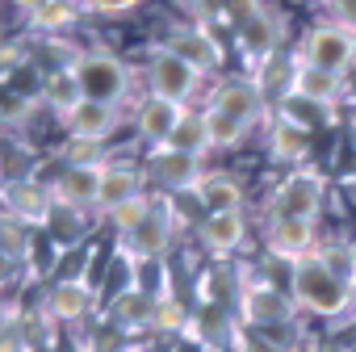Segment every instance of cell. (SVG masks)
<instances>
[{
	"label": "cell",
	"mask_w": 356,
	"mask_h": 352,
	"mask_svg": "<svg viewBox=\"0 0 356 352\" xmlns=\"http://www.w3.org/2000/svg\"><path fill=\"white\" fill-rule=\"evenodd\" d=\"M63 126H67V134H72L76 143H97V147H105V138L122 126V109H118V105H101V101H84Z\"/></svg>",
	"instance_id": "22"
},
{
	"label": "cell",
	"mask_w": 356,
	"mask_h": 352,
	"mask_svg": "<svg viewBox=\"0 0 356 352\" xmlns=\"http://www.w3.org/2000/svg\"><path fill=\"white\" fill-rule=\"evenodd\" d=\"M293 80H298V55H289V51L268 55V59L252 72V84L260 88V97H264L268 109H277V105L293 93Z\"/></svg>",
	"instance_id": "21"
},
{
	"label": "cell",
	"mask_w": 356,
	"mask_h": 352,
	"mask_svg": "<svg viewBox=\"0 0 356 352\" xmlns=\"http://www.w3.org/2000/svg\"><path fill=\"white\" fill-rule=\"evenodd\" d=\"M151 210H155V198H151V193H143V198H134V202L118 206V210H113V214H105V218H109V227L118 231V239H126V235H134V231L151 218Z\"/></svg>",
	"instance_id": "33"
},
{
	"label": "cell",
	"mask_w": 356,
	"mask_h": 352,
	"mask_svg": "<svg viewBox=\"0 0 356 352\" xmlns=\"http://www.w3.org/2000/svg\"><path fill=\"white\" fill-rule=\"evenodd\" d=\"M109 163V159H105ZM105 163H63L51 181V198L59 206H72V210H97V198H101V172Z\"/></svg>",
	"instance_id": "10"
},
{
	"label": "cell",
	"mask_w": 356,
	"mask_h": 352,
	"mask_svg": "<svg viewBox=\"0 0 356 352\" xmlns=\"http://www.w3.org/2000/svg\"><path fill=\"white\" fill-rule=\"evenodd\" d=\"M193 198L206 206V214H227V210H243V185L231 172H206Z\"/></svg>",
	"instance_id": "23"
},
{
	"label": "cell",
	"mask_w": 356,
	"mask_h": 352,
	"mask_svg": "<svg viewBox=\"0 0 356 352\" xmlns=\"http://www.w3.org/2000/svg\"><path fill=\"white\" fill-rule=\"evenodd\" d=\"M9 319H13V310H9V306H5V298H0V327H5V323H9Z\"/></svg>",
	"instance_id": "43"
},
{
	"label": "cell",
	"mask_w": 356,
	"mask_h": 352,
	"mask_svg": "<svg viewBox=\"0 0 356 352\" xmlns=\"http://www.w3.org/2000/svg\"><path fill=\"white\" fill-rule=\"evenodd\" d=\"M92 306H97V289H92L88 281H67V277H59V281L47 289V314H51L55 323H80V319L92 314Z\"/></svg>",
	"instance_id": "20"
},
{
	"label": "cell",
	"mask_w": 356,
	"mask_h": 352,
	"mask_svg": "<svg viewBox=\"0 0 356 352\" xmlns=\"http://www.w3.org/2000/svg\"><path fill=\"white\" fill-rule=\"evenodd\" d=\"M159 47H168L172 55H181V59H185L193 72H202V76L218 72V67H222V59H227V51H222L218 34H214L210 26H202V22L172 26V30L163 34V42H159Z\"/></svg>",
	"instance_id": "7"
},
{
	"label": "cell",
	"mask_w": 356,
	"mask_h": 352,
	"mask_svg": "<svg viewBox=\"0 0 356 352\" xmlns=\"http://www.w3.org/2000/svg\"><path fill=\"white\" fill-rule=\"evenodd\" d=\"M189 319H193V314L185 310V302L176 298V294H172L168 285H163V289L155 294V327H151V331H168V335H185V331H189Z\"/></svg>",
	"instance_id": "29"
},
{
	"label": "cell",
	"mask_w": 356,
	"mask_h": 352,
	"mask_svg": "<svg viewBox=\"0 0 356 352\" xmlns=\"http://www.w3.org/2000/svg\"><path fill=\"white\" fill-rule=\"evenodd\" d=\"M310 352H352L348 344H335V339H327V344H318V348H310Z\"/></svg>",
	"instance_id": "42"
},
{
	"label": "cell",
	"mask_w": 356,
	"mask_h": 352,
	"mask_svg": "<svg viewBox=\"0 0 356 352\" xmlns=\"http://www.w3.org/2000/svg\"><path fill=\"white\" fill-rule=\"evenodd\" d=\"M42 101L51 105V113L59 118V122H67L80 105H84V88H80V80H76V72L67 67V72H55V76H42Z\"/></svg>",
	"instance_id": "27"
},
{
	"label": "cell",
	"mask_w": 356,
	"mask_h": 352,
	"mask_svg": "<svg viewBox=\"0 0 356 352\" xmlns=\"http://www.w3.org/2000/svg\"><path fill=\"white\" fill-rule=\"evenodd\" d=\"M310 151H314V143H310L306 130H298V126H289V122H273V134H268V155H273V163L306 168Z\"/></svg>",
	"instance_id": "26"
},
{
	"label": "cell",
	"mask_w": 356,
	"mask_h": 352,
	"mask_svg": "<svg viewBox=\"0 0 356 352\" xmlns=\"http://www.w3.org/2000/svg\"><path fill=\"white\" fill-rule=\"evenodd\" d=\"M76 17H80V9H76V5H67V0H51V5H47L38 17H30V26H34L42 38H55V34H59V30H67Z\"/></svg>",
	"instance_id": "34"
},
{
	"label": "cell",
	"mask_w": 356,
	"mask_h": 352,
	"mask_svg": "<svg viewBox=\"0 0 356 352\" xmlns=\"http://www.w3.org/2000/svg\"><path fill=\"white\" fill-rule=\"evenodd\" d=\"M143 0H80V13H97V17H122L130 9H138Z\"/></svg>",
	"instance_id": "35"
},
{
	"label": "cell",
	"mask_w": 356,
	"mask_h": 352,
	"mask_svg": "<svg viewBox=\"0 0 356 352\" xmlns=\"http://www.w3.org/2000/svg\"><path fill=\"white\" fill-rule=\"evenodd\" d=\"M289 298H293V306L302 314L339 323L343 319V306H348V281H339L314 256H306V260L289 264Z\"/></svg>",
	"instance_id": "1"
},
{
	"label": "cell",
	"mask_w": 356,
	"mask_h": 352,
	"mask_svg": "<svg viewBox=\"0 0 356 352\" xmlns=\"http://www.w3.org/2000/svg\"><path fill=\"white\" fill-rule=\"evenodd\" d=\"M352 134H356V126H352Z\"/></svg>",
	"instance_id": "49"
},
{
	"label": "cell",
	"mask_w": 356,
	"mask_h": 352,
	"mask_svg": "<svg viewBox=\"0 0 356 352\" xmlns=\"http://www.w3.org/2000/svg\"><path fill=\"white\" fill-rule=\"evenodd\" d=\"M335 327H356V281L348 285V306H343V319Z\"/></svg>",
	"instance_id": "40"
},
{
	"label": "cell",
	"mask_w": 356,
	"mask_h": 352,
	"mask_svg": "<svg viewBox=\"0 0 356 352\" xmlns=\"http://www.w3.org/2000/svg\"><path fill=\"white\" fill-rule=\"evenodd\" d=\"M239 319L248 327H289L298 319V306L285 289H277L273 281H243L239 285Z\"/></svg>",
	"instance_id": "6"
},
{
	"label": "cell",
	"mask_w": 356,
	"mask_h": 352,
	"mask_svg": "<svg viewBox=\"0 0 356 352\" xmlns=\"http://www.w3.org/2000/svg\"><path fill=\"white\" fill-rule=\"evenodd\" d=\"M314 260L327 269V273H335L339 281H356V264H352V239H318V248H314Z\"/></svg>",
	"instance_id": "30"
},
{
	"label": "cell",
	"mask_w": 356,
	"mask_h": 352,
	"mask_svg": "<svg viewBox=\"0 0 356 352\" xmlns=\"http://www.w3.org/2000/svg\"><path fill=\"white\" fill-rule=\"evenodd\" d=\"M26 55L17 51V47H9V42H0V80H9L13 72H17V63H22Z\"/></svg>",
	"instance_id": "38"
},
{
	"label": "cell",
	"mask_w": 356,
	"mask_h": 352,
	"mask_svg": "<svg viewBox=\"0 0 356 352\" xmlns=\"http://www.w3.org/2000/svg\"><path fill=\"white\" fill-rule=\"evenodd\" d=\"M202 176H206L202 159L181 155V151H172V147H155L151 159H147V181H155L168 193H193Z\"/></svg>",
	"instance_id": "12"
},
{
	"label": "cell",
	"mask_w": 356,
	"mask_h": 352,
	"mask_svg": "<svg viewBox=\"0 0 356 352\" xmlns=\"http://www.w3.org/2000/svg\"><path fill=\"white\" fill-rule=\"evenodd\" d=\"M72 72L84 88V101H101V105H122L130 97V84H134L130 67L109 51H80Z\"/></svg>",
	"instance_id": "2"
},
{
	"label": "cell",
	"mask_w": 356,
	"mask_h": 352,
	"mask_svg": "<svg viewBox=\"0 0 356 352\" xmlns=\"http://www.w3.org/2000/svg\"><path fill=\"white\" fill-rule=\"evenodd\" d=\"M293 93L318 101V105H339L348 97V76H335V72H323V67H310L298 59V80H293Z\"/></svg>",
	"instance_id": "24"
},
{
	"label": "cell",
	"mask_w": 356,
	"mask_h": 352,
	"mask_svg": "<svg viewBox=\"0 0 356 352\" xmlns=\"http://www.w3.org/2000/svg\"><path fill=\"white\" fill-rule=\"evenodd\" d=\"M172 352H210V348H206L197 335H189V331H185V335H176V339H172Z\"/></svg>",
	"instance_id": "39"
},
{
	"label": "cell",
	"mask_w": 356,
	"mask_h": 352,
	"mask_svg": "<svg viewBox=\"0 0 356 352\" xmlns=\"http://www.w3.org/2000/svg\"><path fill=\"white\" fill-rule=\"evenodd\" d=\"M55 243H80L84 239V210H72V206H51V218L42 227Z\"/></svg>",
	"instance_id": "32"
},
{
	"label": "cell",
	"mask_w": 356,
	"mask_h": 352,
	"mask_svg": "<svg viewBox=\"0 0 356 352\" xmlns=\"http://www.w3.org/2000/svg\"><path fill=\"white\" fill-rule=\"evenodd\" d=\"M206 109H218V113L243 122L248 130L260 126V122L268 118V105H264V97H260V88H256L252 80H222V84L210 93Z\"/></svg>",
	"instance_id": "13"
},
{
	"label": "cell",
	"mask_w": 356,
	"mask_h": 352,
	"mask_svg": "<svg viewBox=\"0 0 356 352\" xmlns=\"http://www.w3.org/2000/svg\"><path fill=\"white\" fill-rule=\"evenodd\" d=\"M348 189H352V198H356V181H352V185H348Z\"/></svg>",
	"instance_id": "48"
},
{
	"label": "cell",
	"mask_w": 356,
	"mask_h": 352,
	"mask_svg": "<svg viewBox=\"0 0 356 352\" xmlns=\"http://www.w3.org/2000/svg\"><path fill=\"white\" fill-rule=\"evenodd\" d=\"M277 122H289V126H298V130H306V134H318V130L335 126V109H331V105H318V101H310V97H302V93H289V97L277 105Z\"/></svg>",
	"instance_id": "25"
},
{
	"label": "cell",
	"mask_w": 356,
	"mask_h": 352,
	"mask_svg": "<svg viewBox=\"0 0 356 352\" xmlns=\"http://www.w3.org/2000/svg\"><path fill=\"white\" fill-rule=\"evenodd\" d=\"M172 231H176V210L163 202V198H155V210H151V218L134 231V235H126V239H118L122 243V256L126 260H163V252L172 248Z\"/></svg>",
	"instance_id": "8"
},
{
	"label": "cell",
	"mask_w": 356,
	"mask_h": 352,
	"mask_svg": "<svg viewBox=\"0 0 356 352\" xmlns=\"http://www.w3.org/2000/svg\"><path fill=\"white\" fill-rule=\"evenodd\" d=\"M206 113V130H210V147L214 151H235V147H243V138H248V126L243 122H235V118H227V113H218V109H202Z\"/></svg>",
	"instance_id": "31"
},
{
	"label": "cell",
	"mask_w": 356,
	"mask_h": 352,
	"mask_svg": "<svg viewBox=\"0 0 356 352\" xmlns=\"http://www.w3.org/2000/svg\"><path fill=\"white\" fill-rule=\"evenodd\" d=\"M264 248H268L277 260L298 264V260L314 256V248H318V223L268 214V223H264Z\"/></svg>",
	"instance_id": "9"
},
{
	"label": "cell",
	"mask_w": 356,
	"mask_h": 352,
	"mask_svg": "<svg viewBox=\"0 0 356 352\" xmlns=\"http://www.w3.org/2000/svg\"><path fill=\"white\" fill-rule=\"evenodd\" d=\"M147 88H151V97H163L172 105H189L202 88V72H193L168 47H155L151 59H147Z\"/></svg>",
	"instance_id": "4"
},
{
	"label": "cell",
	"mask_w": 356,
	"mask_h": 352,
	"mask_svg": "<svg viewBox=\"0 0 356 352\" xmlns=\"http://www.w3.org/2000/svg\"><path fill=\"white\" fill-rule=\"evenodd\" d=\"M306 5H327V0H306Z\"/></svg>",
	"instance_id": "47"
},
{
	"label": "cell",
	"mask_w": 356,
	"mask_h": 352,
	"mask_svg": "<svg viewBox=\"0 0 356 352\" xmlns=\"http://www.w3.org/2000/svg\"><path fill=\"white\" fill-rule=\"evenodd\" d=\"M352 101H356V93H352Z\"/></svg>",
	"instance_id": "50"
},
{
	"label": "cell",
	"mask_w": 356,
	"mask_h": 352,
	"mask_svg": "<svg viewBox=\"0 0 356 352\" xmlns=\"http://www.w3.org/2000/svg\"><path fill=\"white\" fill-rule=\"evenodd\" d=\"M298 59L310 63V67L348 76V67H356V34H348V30H339V26H331V22H318V26L306 30Z\"/></svg>",
	"instance_id": "5"
},
{
	"label": "cell",
	"mask_w": 356,
	"mask_h": 352,
	"mask_svg": "<svg viewBox=\"0 0 356 352\" xmlns=\"http://www.w3.org/2000/svg\"><path fill=\"white\" fill-rule=\"evenodd\" d=\"M189 335H197L210 352H227V348L235 352L243 331L222 302H202V310H193V319H189Z\"/></svg>",
	"instance_id": "17"
},
{
	"label": "cell",
	"mask_w": 356,
	"mask_h": 352,
	"mask_svg": "<svg viewBox=\"0 0 356 352\" xmlns=\"http://www.w3.org/2000/svg\"><path fill=\"white\" fill-rule=\"evenodd\" d=\"M185 109H189V105H172V101L147 93V97L138 101V109H134V130H138V138H143L151 151H155V147H168V138L176 134Z\"/></svg>",
	"instance_id": "16"
},
{
	"label": "cell",
	"mask_w": 356,
	"mask_h": 352,
	"mask_svg": "<svg viewBox=\"0 0 356 352\" xmlns=\"http://www.w3.org/2000/svg\"><path fill=\"white\" fill-rule=\"evenodd\" d=\"M13 5H17V9H22L26 17H38V13H42V9L51 5V0H13Z\"/></svg>",
	"instance_id": "41"
},
{
	"label": "cell",
	"mask_w": 356,
	"mask_h": 352,
	"mask_svg": "<svg viewBox=\"0 0 356 352\" xmlns=\"http://www.w3.org/2000/svg\"><path fill=\"white\" fill-rule=\"evenodd\" d=\"M0 206H5V214L13 223L47 227L55 198H51V185H42V181L30 176V181H5V185H0Z\"/></svg>",
	"instance_id": "11"
},
{
	"label": "cell",
	"mask_w": 356,
	"mask_h": 352,
	"mask_svg": "<svg viewBox=\"0 0 356 352\" xmlns=\"http://www.w3.org/2000/svg\"><path fill=\"white\" fill-rule=\"evenodd\" d=\"M323 9H327V22H331V26L356 34V0H327Z\"/></svg>",
	"instance_id": "36"
},
{
	"label": "cell",
	"mask_w": 356,
	"mask_h": 352,
	"mask_svg": "<svg viewBox=\"0 0 356 352\" xmlns=\"http://www.w3.org/2000/svg\"><path fill=\"white\" fill-rule=\"evenodd\" d=\"M126 352H151V348H147V344H130Z\"/></svg>",
	"instance_id": "44"
},
{
	"label": "cell",
	"mask_w": 356,
	"mask_h": 352,
	"mask_svg": "<svg viewBox=\"0 0 356 352\" xmlns=\"http://www.w3.org/2000/svg\"><path fill=\"white\" fill-rule=\"evenodd\" d=\"M181 5H185V9H193V13H197V5H202V0H181Z\"/></svg>",
	"instance_id": "45"
},
{
	"label": "cell",
	"mask_w": 356,
	"mask_h": 352,
	"mask_svg": "<svg viewBox=\"0 0 356 352\" xmlns=\"http://www.w3.org/2000/svg\"><path fill=\"white\" fill-rule=\"evenodd\" d=\"M235 38H239V47H243L248 63H252V67H260L268 55L285 51V47H281V38H285V22H281V13H273V9L264 5V13H260L256 22H248Z\"/></svg>",
	"instance_id": "19"
},
{
	"label": "cell",
	"mask_w": 356,
	"mask_h": 352,
	"mask_svg": "<svg viewBox=\"0 0 356 352\" xmlns=\"http://www.w3.org/2000/svg\"><path fill=\"white\" fill-rule=\"evenodd\" d=\"M168 147L181 151V155H193V159H202L206 151H214V147H210V130H206V113H202V109H185L176 134L168 138Z\"/></svg>",
	"instance_id": "28"
},
{
	"label": "cell",
	"mask_w": 356,
	"mask_h": 352,
	"mask_svg": "<svg viewBox=\"0 0 356 352\" xmlns=\"http://www.w3.org/2000/svg\"><path fill=\"white\" fill-rule=\"evenodd\" d=\"M352 264H356V239H352Z\"/></svg>",
	"instance_id": "46"
},
{
	"label": "cell",
	"mask_w": 356,
	"mask_h": 352,
	"mask_svg": "<svg viewBox=\"0 0 356 352\" xmlns=\"http://www.w3.org/2000/svg\"><path fill=\"white\" fill-rule=\"evenodd\" d=\"M105 314H109V327L122 331V335L151 331L155 327V294H147L143 285H126V289H118L109 298Z\"/></svg>",
	"instance_id": "15"
},
{
	"label": "cell",
	"mask_w": 356,
	"mask_h": 352,
	"mask_svg": "<svg viewBox=\"0 0 356 352\" xmlns=\"http://www.w3.org/2000/svg\"><path fill=\"white\" fill-rule=\"evenodd\" d=\"M197 239H202V248L210 252V256H235L239 248H243V239H248V218H243V210H227V214H206L202 218V227H197Z\"/></svg>",
	"instance_id": "18"
},
{
	"label": "cell",
	"mask_w": 356,
	"mask_h": 352,
	"mask_svg": "<svg viewBox=\"0 0 356 352\" xmlns=\"http://www.w3.org/2000/svg\"><path fill=\"white\" fill-rule=\"evenodd\" d=\"M147 193V168L130 163V159H109L105 172H101V198H97V210L101 214H113L118 206L134 202Z\"/></svg>",
	"instance_id": "14"
},
{
	"label": "cell",
	"mask_w": 356,
	"mask_h": 352,
	"mask_svg": "<svg viewBox=\"0 0 356 352\" xmlns=\"http://www.w3.org/2000/svg\"><path fill=\"white\" fill-rule=\"evenodd\" d=\"M235 352H285L277 339H268V335H260V331H243L239 335V344H235Z\"/></svg>",
	"instance_id": "37"
},
{
	"label": "cell",
	"mask_w": 356,
	"mask_h": 352,
	"mask_svg": "<svg viewBox=\"0 0 356 352\" xmlns=\"http://www.w3.org/2000/svg\"><path fill=\"white\" fill-rule=\"evenodd\" d=\"M268 214H281V218H306V223H318L323 218V206H327V176L314 172V168H293L285 181L277 185Z\"/></svg>",
	"instance_id": "3"
}]
</instances>
